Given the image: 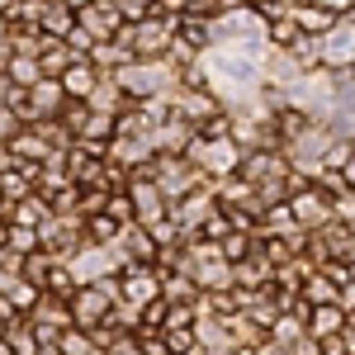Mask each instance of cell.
I'll return each mask as SVG.
<instances>
[{"instance_id":"ffe728a7","label":"cell","mask_w":355,"mask_h":355,"mask_svg":"<svg viewBox=\"0 0 355 355\" xmlns=\"http://www.w3.org/2000/svg\"><path fill=\"white\" fill-rule=\"evenodd\" d=\"M5 341H10V351H15V355H43V346H38V336H33V322H28V318H15L10 331H5Z\"/></svg>"},{"instance_id":"30bf717a","label":"cell","mask_w":355,"mask_h":355,"mask_svg":"<svg viewBox=\"0 0 355 355\" xmlns=\"http://www.w3.org/2000/svg\"><path fill=\"white\" fill-rule=\"evenodd\" d=\"M76 28H85L95 43H110L123 33V10H119V0H90L76 10Z\"/></svg>"},{"instance_id":"2e32d148","label":"cell","mask_w":355,"mask_h":355,"mask_svg":"<svg viewBox=\"0 0 355 355\" xmlns=\"http://www.w3.org/2000/svg\"><path fill=\"white\" fill-rule=\"evenodd\" d=\"M48 218H53V199L38 190H28L24 199L10 204V223H19V227H38V223H48Z\"/></svg>"},{"instance_id":"6da1fadb","label":"cell","mask_w":355,"mask_h":355,"mask_svg":"<svg viewBox=\"0 0 355 355\" xmlns=\"http://www.w3.org/2000/svg\"><path fill=\"white\" fill-rule=\"evenodd\" d=\"M119 85L128 90V100H157V95H175L180 90V62L166 53V57H128L119 71Z\"/></svg>"},{"instance_id":"cb8c5ba5","label":"cell","mask_w":355,"mask_h":355,"mask_svg":"<svg viewBox=\"0 0 355 355\" xmlns=\"http://www.w3.org/2000/svg\"><path fill=\"white\" fill-rule=\"evenodd\" d=\"M5 246L15 251V256H28V251H38V227H19V223H10V237H5Z\"/></svg>"},{"instance_id":"f546056e","label":"cell","mask_w":355,"mask_h":355,"mask_svg":"<svg viewBox=\"0 0 355 355\" xmlns=\"http://www.w3.org/2000/svg\"><path fill=\"white\" fill-rule=\"evenodd\" d=\"M10 5H15V0H0V19H5V10H10Z\"/></svg>"},{"instance_id":"4dcf8cb0","label":"cell","mask_w":355,"mask_h":355,"mask_svg":"<svg viewBox=\"0 0 355 355\" xmlns=\"http://www.w3.org/2000/svg\"><path fill=\"white\" fill-rule=\"evenodd\" d=\"M5 331H10V322H5V318H0V341H5Z\"/></svg>"},{"instance_id":"1f68e13d","label":"cell","mask_w":355,"mask_h":355,"mask_svg":"<svg viewBox=\"0 0 355 355\" xmlns=\"http://www.w3.org/2000/svg\"><path fill=\"white\" fill-rule=\"evenodd\" d=\"M43 355H62V351H43Z\"/></svg>"},{"instance_id":"7c38bea8","label":"cell","mask_w":355,"mask_h":355,"mask_svg":"<svg viewBox=\"0 0 355 355\" xmlns=\"http://www.w3.org/2000/svg\"><path fill=\"white\" fill-rule=\"evenodd\" d=\"M85 105H90L95 114H114V119H119V114L128 110L133 100H128V90L119 85V76H114V71H105V76L95 81V90L85 95Z\"/></svg>"},{"instance_id":"9c48e42d","label":"cell","mask_w":355,"mask_h":355,"mask_svg":"<svg viewBox=\"0 0 355 355\" xmlns=\"http://www.w3.org/2000/svg\"><path fill=\"white\" fill-rule=\"evenodd\" d=\"M67 266H71V275H76V284H90V279H100V275L123 270L119 256H114V246L110 242H90V237L67 256Z\"/></svg>"},{"instance_id":"d6986e66","label":"cell","mask_w":355,"mask_h":355,"mask_svg":"<svg viewBox=\"0 0 355 355\" xmlns=\"http://www.w3.org/2000/svg\"><path fill=\"white\" fill-rule=\"evenodd\" d=\"M57 351H62V355H105V346H100V341H95L85 327H76V322H71V327L57 336Z\"/></svg>"},{"instance_id":"d4e9b609","label":"cell","mask_w":355,"mask_h":355,"mask_svg":"<svg viewBox=\"0 0 355 355\" xmlns=\"http://www.w3.org/2000/svg\"><path fill=\"white\" fill-rule=\"evenodd\" d=\"M105 214H110V218H119V223H133V199H128V185H123V190H110Z\"/></svg>"},{"instance_id":"7a4b0ae2","label":"cell","mask_w":355,"mask_h":355,"mask_svg":"<svg viewBox=\"0 0 355 355\" xmlns=\"http://www.w3.org/2000/svg\"><path fill=\"white\" fill-rule=\"evenodd\" d=\"M185 157L194 162V171H199L204 180L218 185V180H227V175H237V166H242L246 152H242V142H237L232 133H199Z\"/></svg>"},{"instance_id":"e0dca14e","label":"cell","mask_w":355,"mask_h":355,"mask_svg":"<svg viewBox=\"0 0 355 355\" xmlns=\"http://www.w3.org/2000/svg\"><path fill=\"white\" fill-rule=\"evenodd\" d=\"M71 62H76V48H71L67 38H48V33H43V43H38V67H43V76H62Z\"/></svg>"},{"instance_id":"4fadbf2b","label":"cell","mask_w":355,"mask_h":355,"mask_svg":"<svg viewBox=\"0 0 355 355\" xmlns=\"http://www.w3.org/2000/svg\"><path fill=\"white\" fill-rule=\"evenodd\" d=\"M346 322H351V313L341 308V299H336V303H313V308H308V336H313V341L336 336Z\"/></svg>"},{"instance_id":"8fae6325","label":"cell","mask_w":355,"mask_h":355,"mask_svg":"<svg viewBox=\"0 0 355 355\" xmlns=\"http://www.w3.org/2000/svg\"><path fill=\"white\" fill-rule=\"evenodd\" d=\"M119 299L147 308L152 299H162V270L157 266H123L119 270Z\"/></svg>"},{"instance_id":"83f0119b","label":"cell","mask_w":355,"mask_h":355,"mask_svg":"<svg viewBox=\"0 0 355 355\" xmlns=\"http://www.w3.org/2000/svg\"><path fill=\"white\" fill-rule=\"evenodd\" d=\"M19 128H24V119L10 110V105H0V142H10V137L19 133Z\"/></svg>"},{"instance_id":"ba28073f","label":"cell","mask_w":355,"mask_h":355,"mask_svg":"<svg viewBox=\"0 0 355 355\" xmlns=\"http://www.w3.org/2000/svg\"><path fill=\"white\" fill-rule=\"evenodd\" d=\"M110 246H114V256H119V266H157L162 261V246H157V237L142 223H123Z\"/></svg>"},{"instance_id":"8992f818","label":"cell","mask_w":355,"mask_h":355,"mask_svg":"<svg viewBox=\"0 0 355 355\" xmlns=\"http://www.w3.org/2000/svg\"><path fill=\"white\" fill-rule=\"evenodd\" d=\"M152 175H157V185H162V194L171 199V204L204 185V175L194 171L190 157H171V152H157V157H152Z\"/></svg>"},{"instance_id":"7402d4cb","label":"cell","mask_w":355,"mask_h":355,"mask_svg":"<svg viewBox=\"0 0 355 355\" xmlns=\"http://www.w3.org/2000/svg\"><path fill=\"white\" fill-rule=\"evenodd\" d=\"M162 341H166L171 355H190L194 346H199V331H194V322L190 327H162Z\"/></svg>"},{"instance_id":"52a82bcc","label":"cell","mask_w":355,"mask_h":355,"mask_svg":"<svg viewBox=\"0 0 355 355\" xmlns=\"http://www.w3.org/2000/svg\"><path fill=\"white\" fill-rule=\"evenodd\" d=\"M289 209H294V223H299L303 232H318V227H327L336 218V199L327 190H318L313 180H303L299 190L289 194Z\"/></svg>"},{"instance_id":"3957f363","label":"cell","mask_w":355,"mask_h":355,"mask_svg":"<svg viewBox=\"0 0 355 355\" xmlns=\"http://www.w3.org/2000/svg\"><path fill=\"white\" fill-rule=\"evenodd\" d=\"M175 33H180V15H147V19H137V24H123V43H128V53L133 57H166L175 48Z\"/></svg>"},{"instance_id":"9a60e30c","label":"cell","mask_w":355,"mask_h":355,"mask_svg":"<svg viewBox=\"0 0 355 355\" xmlns=\"http://www.w3.org/2000/svg\"><path fill=\"white\" fill-rule=\"evenodd\" d=\"M299 299L313 308V303H336L341 299V279H331V270H322V266H313V270L303 275V289Z\"/></svg>"},{"instance_id":"603a6c76","label":"cell","mask_w":355,"mask_h":355,"mask_svg":"<svg viewBox=\"0 0 355 355\" xmlns=\"http://www.w3.org/2000/svg\"><path fill=\"white\" fill-rule=\"evenodd\" d=\"M38 294H43V289H38V284H28L24 275H19V279L10 284V294H5V299L15 303V313H33V303H38Z\"/></svg>"},{"instance_id":"44dd1931","label":"cell","mask_w":355,"mask_h":355,"mask_svg":"<svg viewBox=\"0 0 355 355\" xmlns=\"http://www.w3.org/2000/svg\"><path fill=\"white\" fill-rule=\"evenodd\" d=\"M53 266H57V256H48V251L38 246V251H28L24 261H19V275H24L28 284H38V289H43V284H48V275H53Z\"/></svg>"},{"instance_id":"f1b7e54d","label":"cell","mask_w":355,"mask_h":355,"mask_svg":"<svg viewBox=\"0 0 355 355\" xmlns=\"http://www.w3.org/2000/svg\"><path fill=\"white\" fill-rule=\"evenodd\" d=\"M313 5H318V10H327V15H336V19L355 10V0H313Z\"/></svg>"},{"instance_id":"4316f807","label":"cell","mask_w":355,"mask_h":355,"mask_svg":"<svg viewBox=\"0 0 355 355\" xmlns=\"http://www.w3.org/2000/svg\"><path fill=\"white\" fill-rule=\"evenodd\" d=\"M110 355H147V346H142V336H137V331H123V336L110 346Z\"/></svg>"},{"instance_id":"5bb4252c","label":"cell","mask_w":355,"mask_h":355,"mask_svg":"<svg viewBox=\"0 0 355 355\" xmlns=\"http://www.w3.org/2000/svg\"><path fill=\"white\" fill-rule=\"evenodd\" d=\"M100 76H105V71H100L90 57H76V62H71L57 81H62V90H67V100H85V95L95 90V81H100Z\"/></svg>"},{"instance_id":"ac0fdd59","label":"cell","mask_w":355,"mask_h":355,"mask_svg":"<svg viewBox=\"0 0 355 355\" xmlns=\"http://www.w3.org/2000/svg\"><path fill=\"white\" fill-rule=\"evenodd\" d=\"M5 76L19 85V90H28L33 81H43V67H38V53H10V62H5Z\"/></svg>"},{"instance_id":"5b68a950","label":"cell","mask_w":355,"mask_h":355,"mask_svg":"<svg viewBox=\"0 0 355 355\" xmlns=\"http://www.w3.org/2000/svg\"><path fill=\"white\" fill-rule=\"evenodd\" d=\"M71 322L76 327H95V322H105L114 313V303H119V270L114 275H100V279H90V284H76V294H71Z\"/></svg>"},{"instance_id":"277c9868","label":"cell","mask_w":355,"mask_h":355,"mask_svg":"<svg viewBox=\"0 0 355 355\" xmlns=\"http://www.w3.org/2000/svg\"><path fill=\"white\" fill-rule=\"evenodd\" d=\"M313 67H322V71H355V10L341 15L327 33L313 38Z\"/></svg>"},{"instance_id":"484cf974","label":"cell","mask_w":355,"mask_h":355,"mask_svg":"<svg viewBox=\"0 0 355 355\" xmlns=\"http://www.w3.org/2000/svg\"><path fill=\"white\" fill-rule=\"evenodd\" d=\"M119 10H123V24H137V19L157 15L162 5H157V0H119Z\"/></svg>"}]
</instances>
